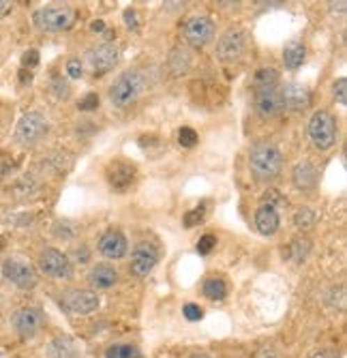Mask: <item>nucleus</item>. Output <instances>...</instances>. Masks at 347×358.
<instances>
[{
	"mask_svg": "<svg viewBox=\"0 0 347 358\" xmlns=\"http://www.w3.org/2000/svg\"><path fill=\"white\" fill-rule=\"evenodd\" d=\"M249 167L257 181H272L283 167V155L272 144H255L249 153Z\"/></svg>",
	"mask_w": 347,
	"mask_h": 358,
	"instance_id": "obj_1",
	"label": "nucleus"
},
{
	"mask_svg": "<svg viewBox=\"0 0 347 358\" xmlns=\"http://www.w3.org/2000/svg\"><path fill=\"white\" fill-rule=\"evenodd\" d=\"M141 91H144V77L137 71H125L111 84L109 101L116 107H127L141 95Z\"/></svg>",
	"mask_w": 347,
	"mask_h": 358,
	"instance_id": "obj_4",
	"label": "nucleus"
},
{
	"mask_svg": "<svg viewBox=\"0 0 347 358\" xmlns=\"http://www.w3.org/2000/svg\"><path fill=\"white\" fill-rule=\"evenodd\" d=\"M20 75H22V80H24V82H31V73H26V71H20Z\"/></svg>",
	"mask_w": 347,
	"mask_h": 358,
	"instance_id": "obj_42",
	"label": "nucleus"
},
{
	"mask_svg": "<svg viewBox=\"0 0 347 358\" xmlns=\"http://www.w3.org/2000/svg\"><path fill=\"white\" fill-rule=\"evenodd\" d=\"M215 247H217V238H215L213 234H206V236H201V238H199V243H197V251H199L201 255L210 253V251H213Z\"/></svg>",
	"mask_w": 347,
	"mask_h": 358,
	"instance_id": "obj_29",
	"label": "nucleus"
},
{
	"mask_svg": "<svg viewBox=\"0 0 347 358\" xmlns=\"http://www.w3.org/2000/svg\"><path fill=\"white\" fill-rule=\"evenodd\" d=\"M91 28H93L95 33H103V31H105V22H101V20H95Z\"/></svg>",
	"mask_w": 347,
	"mask_h": 358,
	"instance_id": "obj_40",
	"label": "nucleus"
},
{
	"mask_svg": "<svg viewBox=\"0 0 347 358\" xmlns=\"http://www.w3.org/2000/svg\"><path fill=\"white\" fill-rule=\"evenodd\" d=\"M204 221V208H193V211H189L187 215H185V225L187 228H193V225H197V223H201Z\"/></svg>",
	"mask_w": 347,
	"mask_h": 358,
	"instance_id": "obj_31",
	"label": "nucleus"
},
{
	"mask_svg": "<svg viewBox=\"0 0 347 358\" xmlns=\"http://www.w3.org/2000/svg\"><path fill=\"white\" fill-rule=\"evenodd\" d=\"M116 63H118V47L114 43H101L99 47L88 52V65L97 75L111 71Z\"/></svg>",
	"mask_w": 347,
	"mask_h": 358,
	"instance_id": "obj_12",
	"label": "nucleus"
},
{
	"mask_svg": "<svg viewBox=\"0 0 347 358\" xmlns=\"http://www.w3.org/2000/svg\"><path fill=\"white\" fill-rule=\"evenodd\" d=\"M67 73H69V77H73V80L82 77L84 67H82V63L77 61V58H71V61L67 63Z\"/></svg>",
	"mask_w": 347,
	"mask_h": 358,
	"instance_id": "obj_36",
	"label": "nucleus"
},
{
	"mask_svg": "<svg viewBox=\"0 0 347 358\" xmlns=\"http://www.w3.org/2000/svg\"><path fill=\"white\" fill-rule=\"evenodd\" d=\"M285 110L283 105V95L279 88L270 86V88H259L255 95V112L262 118H272L279 116Z\"/></svg>",
	"mask_w": 347,
	"mask_h": 358,
	"instance_id": "obj_10",
	"label": "nucleus"
},
{
	"mask_svg": "<svg viewBox=\"0 0 347 358\" xmlns=\"http://www.w3.org/2000/svg\"><path fill=\"white\" fill-rule=\"evenodd\" d=\"M294 223L300 228V230H309L313 223H315V213L311 208H300V211L294 215Z\"/></svg>",
	"mask_w": 347,
	"mask_h": 358,
	"instance_id": "obj_27",
	"label": "nucleus"
},
{
	"mask_svg": "<svg viewBox=\"0 0 347 358\" xmlns=\"http://www.w3.org/2000/svg\"><path fill=\"white\" fill-rule=\"evenodd\" d=\"M197 140H199V135H197L195 129H191V127H183V129L178 131V144H180L183 148H193V146L197 144Z\"/></svg>",
	"mask_w": 347,
	"mask_h": 358,
	"instance_id": "obj_28",
	"label": "nucleus"
},
{
	"mask_svg": "<svg viewBox=\"0 0 347 358\" xmlns=\"http://www.w3.org/2000/svg\"><path fill=\"white\" fill-rule=\"evenodd\" d=\"M49 356L52 358H75V348L71 339H56L49 345Z\"/></svg>",
	"mask_w": 347,
	"mask_h": 358,
	"instance_id": "obj_22",
	"label": "nucleus"
},
{
	"mask_svg": "<svg viewBox=\"0 0 347 358\" xmlns=\"http://www.w3.org/2000/svg\"><path fill=\"white\" fill-rule=\"evenodd\" d=\"M264 195H266V204L272 206V208H275V206H287V200H285L279 191H275V189L266 191Z\"/></svg>",
	"mask_w": 347,
	"mask_h": 358,
	"instance_id": "obj_35",
	"label": "nucleus"
},
{
	"mask_svg": "<svg viewBox=\"0 0 347 358\" xmlns=\"http://www.w3.org/2000/svg\"><path fill=\"white\" fill-rule=\"evenodd\" d=\"M227 294V288L221 279H208L204 283V296L210 298V301H223Z\"/></svg>",
	"mask_w": 347,
	"mask_h": 358,
	"instance_id": "obj_24",
	"label": "nucleus"
},
{
	"mask_svg": "<svg viewBox=\"0 0 347 358\" xmlns=\"http://www.w3.org/2000/svg\"><path fill=\"white\" fill-rule=\"evenodd\" d=\"M304 56H307L304 43L302 41H292V43H287L285 50H283V63H285L287 69L296 71L304 63Z\"/></svg>",
	"mask_w": 347,
	"mask_h": 358,
	"instance_id": "obj_21",
	"label": "nucleus"
},
{
	"mask_svg": "<svg viewBox=\"0 0 347 358\" xmlns=\"http://www.w3.org/2000/svg\"><path fill=\"white\" fill-rule=\"evenodd\" d=\"M41 322H43L41 311L39 309H33V307H24V309H17L13 313V328H15V333L22 339L35 337L37 331L41 328Z\"/></svg>",
	"mask_w": 347,
	"mask_h": 358,
	"instance_id": "obj_11",
	"label": "nucleus"
},
{
	"mask_svg": "<svg viewBox=\"0 0 347 358\" xmlns=\"http://www.w3.org/2000/svg\"><path fill=\"white\" fill-rule=\"evenodd\" d=\"M313 358H339V354L334 350H320L317 354H313Z\"/></svg>",
	"mask_w": 347,
	"mask_h": 358,
	"instance_id": "obj_39",
	"label": "nucleus"
},
{
	"mask_svg": "<svg viewBox=\"0 0 347 358\" xmlns=\"http://www.w3.org/2000/svg\"><path fill=\"white\" fill-rule=\"evenodd\" d=\"M309 137H311L315 148H320V151H330V148L337 144L334 116L326 110L315 112L309 121Z\"/></svg>",
	"mask_w": 347,
	"mask_h": 358,
	"instance_id": "obj_3",
	"label": "nucleus"
},
{
	"mask_svg": "<svg viewBox=\"0 0 347 358\" xmlns=\"http://www.w3.org/2000/svg\"><path fill=\"white\" fill-rule=\"evenodd\" d=\"M311 251V241L309 238H296V241L289 245V249H287V255L292 258L294 262H302L304 258H307V253Z\"/></svg>",
	"mask_w": 347,
	"mask_h": 358,
	"instance_id": "obj_23",
	"label": "nucleus"
},
{
	"mask_svg": "<svg viewBox=\"0 0 347 358\" xmlns=\"http://www.w3.org/2000/svg\"><path fill=\"white\" fill-rule=\"evenodd\" d=\"M215 35V26L213 20L206 15H197L191 17L185 26V39L193 45V47H204Z\"/></svg>",
	"mask_w": 347,
	"mask_h": 358,
	"instance_id": "obj_9",
	"label": "nucleus"
},
{
	"mask_svg": "<svg viewBox=\"0 0 347 358\" xmlns=\"http://www.w3.org/2000/svg\"><path fill=\"white\" fill-rule=\"evenodd\" d=\"M3 275L22 290H31L37 285V273L33 271V266L20 260H7L3 264Z\"/></svg>",
	"mask_w": 347,
	"mask_h": 358,
	"instance_id": "obj_8",
	"label": "nucleus"
},
{
	"mask_svg": "<svg viewBox=\"0 0 347 358\" xmlns=\"http://www.w3.org/2000/svg\"><path fill=\"white\" fill-rule=\"evenodd\" d=\"M157 264V249L151 243H137L131 255V273L135 277H146Z\"/></svg>",
	"mask_w": 347,
	"mask_h": 358,
	"instance_id": "obj_14",
	"label": "nucleus"
},
{
	"mask_svg": "<svg viewBox=\"0 0 347 358\" xmlns=\"http://www.w3.org/2000/svg\"><path fill=\"white\" fill-rule=\"evenodd\" d=\"M277 80H279V73H277V69H272V67H266V69H259L257 73H255V86H259V88H270V86H275L277 84Z\"/></svg>",
	"mask_w": 347,
	"mask_h": 358,
	"instance_id": "obj_26",
	"label": "nucleus"
},
{
	"mask_svg": "<svg viewBox=\"0 0 347 358\" xmlns=\"http://www.w3.org/2000/svg\"><path fill=\"white\" fill-rule=\"evenodd\" d=\"M33 22L45 33H61V31H69L73 26L75 11L67 5H49V7L35 11Z\"/></svg>",
	"mask_w": 347,
	"mask_h": 358,
	"instance_id": "obj_2",
	"label": "nucleus"
},
{
	"mask_svg": "<svg viewBox=\"0 0 347 358\" xmlns=\"http://www.w3.org/2000/svg\"><path fill=\"white\" fill-rule=\"evenodd\" d=\"M334 99H337L341 105L347 103V80H345V77H341V80L334 82Z\"/></svg>",
	"mask_w": 347,
	"mask_h": 358,
	"instance_id": "obj_32",
	"label": "nucleus"
},
{
	"mask_svg": "<svg viewBox=\"0 0 347 358\" xmlns=\"http://www.w3.org/2000/svg\"><path fill=\"white\" fill-rule=\"evenodd\" d=\"M77 107H79L82 112H93V110H97V107H99V95H97V93H88V95H86V97L77 103Z\"/></svg>",
	"mask_w": 347,
	"mask_h": 358,
	"instance_id": "obj_30",
	"label": "nucleus"
},
{
	"mask_svg": "<svg viewBox=\"0 0 347 358\" xmlns=\"http://www.w3.org/2000/svg\"><path fill=\"white\" fill-rule=\"evenodd\" d=\"M47 129H49V125L43 114L28 112L20 118V123L15 127V140L24 146H33L47 133Z\"/></svg>",
	"mask_w": 347,
	"mask_h": 358,
	"instance_id": "obj_5",
	"label": "nucleus"
},
{
	"mask_svg": "<svg viewBox=\"0 0 347 358\" xmlns=\"http://www.w3.org/2000/svg\"><path fill=\"white\" fill-rule=\"evenodd\" d=\"M105 358H139V352H137V348H135V345L118 343V345L107 348Z\"/></svg>",
	"mask_w": 347,
	"mask_h": 358,
	"instance_id": "obj_25",
	"label": "nucleus"
},
{
	"mask_svg": "<svg viewBox=\"0 0 347 358\" xmlns=\"http://www.w3.org/2000/svg\"><path fill=\"white\" fill-rule=\"evenodd\" d=\"M292 178H294V185L302 191H309L317 185V170L313 163L309 161H302L294 167L292 172Z\"/></svg>",
	"mask_w": 347,
	"mask_h": 358,
	"instance_id": "obj_20",
	"label": "nucleus"
},
{
	"mask_svg": "<svg viewBox=\"0 0 347 358\" xmlns=\"http://www.w3.org/2000/svg\"><path fill=\"white\" fill-rule=\"evenodd\" d=\"M9 7H11L9 3H0V17H3V15H5V13L9 11Z\"/></svg>",
	"mask_w": 347,
	"mask_h": 358,
	"instance_id": "obj_41",
	"label": "nucleus"
},
{
	"mask_svg": "<svg viewBox=\"0 0 347 358\" xmlns=\"http://www.w3.org/2000/svg\"><path fill=\"white\" fill-rule=\"evenodd\" d=\"M63 303L73 313H93L99 307V296L91 290H71Z\"/></svg>",
	"mask_w": 347,
	"mask_h": 358,
	"instance_id": "obj_15",
	"label": "nucleus"
},
{
	"mask_svg": "<svg viewBox=\"0 0 347 358\" xmlns=\"http://www.w3.org/2000/svg\"><path fill=\"white\" fill-rule=\"evenodd\" d=\"M255 225L257 230L262 232L264 236H272L277 230H279V215H277V208L268 206V204H262L257 208L255 213Z\"/></svg>",
	"mask_w": 347,
	"mask_h": 358,
	"instance_id": "obj_18",
	"label": "nucleus"
},
{
	"mask_svg": "<svg viewBox=\"0 0 347 358\" xmlns=\"http://www.w3.org/2000/svg\"><path fill=\"white\" fill-rule=\"evenodd\" d=\"M245 45H247V37L245 33L240 31V28H229V31H225L217 43V56L219 61L223 63H234L238 61V58L242 56L245 52Z\"/></svg>",
	"mask_w": 347,
	"mask_h": 358,
	"instance_id": "obj_7",
	"label": "nucleus"
},
{
	"mask_svg": "<svg viewBox=\"0 0 347 358\" xmlns=\"http://www.w3.org/2000/svg\"><path fill=\"white\" fill-rule=\"evenodd\" d=\"M22 65H24V67H35V65H39V52H37V50H28V52H24V56H22Z\"/></svg>",
	"mask_w": 347,
	"mask_h": 358,
	"instance_id": "obj_37",
	"label": "nucleus"
},
{
	"mask_svg": "<svg viewBox=\"0 0 347 358\" xmlns=\"http://www.w3.org/2000/svg\"><path fill=\"white\" fill-rule=\"evenodd\" d=\"M88 281L97 290H109L116 285V281H118V273H116L114 266H109V264H97L88 275Z\"/></svg>",
	"mask_w": 347,
	"mask_h": 358,
	"instance_id": "obj_19",
	"label": "nucleus"
},
{
	"mask_svg": "<svg viewBox=\"0 0 347 358\" xmlns=\"http://www.w3.org/2000/svg\"><path fill=\"white\" fill-rule=\"evenodd\" d=\"M129 249V243H127V238L123 232L118 230H109L101 236V241H99V251L103 258L107 260H121Z\"/></svg>",
	"mask_w": 347,
	"mask_h": 358,
	"instance_id": "obj_16",
	"label": "nucleus"
},
{
	"mask_svg": "<svg viewBox=\"0 0 347 358\" xmlns=\"http://www.w3.org/2000/svg\"><path fill=\"white\" fill-rule=\"evenodd\" d=\"M39 266L45 275L56 277V279H63V277L71 275V264H69L67 255L56 249H45L39 258Z\"/></svg>",
	"mask_w": 347,
	"mask_h": 358,
	"instance_id": "obj_13",
	"label": "nucleus"
},
{
	"mask_svg": "<svg viewBox=\"0 0 347 358\" xmlns=\"http://www.w3.org/2000/svg\"><path fill=\"white\" fill-rule=\"evenodd\" d=\"M105 178L114 191H127L135 185V178H137V170L133 163L123 161V159H116L105 167Z\"/></svg>",
	"mask_w": 347,
	"mask_h": 358,
	"instance_id": "obj_6",
	"label": "nucleus"
},
{
	"mask_svg": "<svg viewBox=\"0 0 347 358\" xmlns=\"http://www.w3.org/2000/svg\"><path fill=\"white\" fill-rule=\"evenodd\" d=\"M52 88H54L56 97L67 99V95H69V84H67L63 77H54V82H52Z\"/></svg>",
	"mask_w": 347,
	"mask_h": 358,
	"instance_id": "obj_34",
	"label": "nucleus"
},
{
	"mask_svg": "<svg viewBox=\"0 0 347 358\" xmlns=\"http://www.w3.org/2000/svg\"><path fill=\"white\" fill-rule=\"evenodd\" d=\"M13 159L7 155V153H0V176H5V174H9L11 170H13Z\"/></svg>",
	"mask_w": 347,
	"mask_h": 358,
	"instance_id": "obj_38",
	"label": "nucleus"
},
{
	"mask_svg": "<svg viewBox=\"0 0 347 358\" xmlns=\"http://www.w3.org/2000/svg\"><path fill=\"white\" fill-rule=\"evenodd\" d=\"M183 313H185V318H187L189 322H197V320L204 318V311H201V307L195 305V303H187L185 309H183Z\"/></svg>",
	"mask_w": 347,
	"mask_h": 358,
	"instance_id": "obj_33",
	"label": "nucleus"
},
{
	"mask_svg": "<svg viewBox=\"0 0 347 358\" xmlns=\"http://www.w3.org/2000/svg\"><path fill=\"white\" fill-rule=\"evenodd\" d=\"M3 247H5V238L0 236V251H3Z\"/></svg>",
	"mask_w": 347,
	"mask_h": 358,
	"instance_id": "obj_43",
	"label": "nucleus"
},
{
	"mask_svg": "<svg viewBox=\"0 0 347 358\" xmlns=\"http://www.w3.org/2000/svg\"><path fill=\"white\" fill-rule=\"evenodd\" d=\"M281 95H283V105L294 112H300V110L309 107V103H311V93L302 84H287L281 91Z\"/></svg>",
	"mask_w": 347,
	"mask_h": 358,
	"instance_id": "obj_17",
	"label": "nucleus"
},
{
	"mask_svg": "<svg viewBox=\"0 0 347 358\" xmlns=\"http://www.w3.org/2000/svg\"><path fill=\"white\" fill-rule=\"evenodd\" d=\"M193 358H210V356H204V354H197V356H193Z\"/></svg>",
	"mask_w": 347,
	"mask_h": 358,
	"instance_id": "obj_44",
	"label": "nucleus"
}]
</instances>
